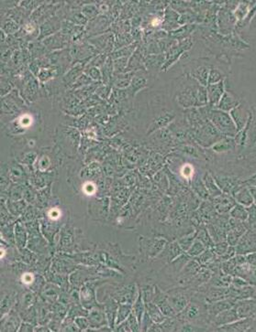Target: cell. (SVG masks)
I'll return each instance as SVG.
<instances>
[{
    "label": "cell",
    "mask_w": 256,
    "mask_h": 332,
    "mask_svg": "<svg viewBox=\"0 0 256 332\" xmlns=\"http://www.w3.org/2000/svg\"><path fill=\"white\" fill-rule=\"evenodd\" d=\"M230 114L239 132L243 129L247 125L251 115V106H249L247 102L241 101L239 106L231 110Z\"/></svg>",
    "instance_id": "6"
},
{
    "label": "cell",
    "mask_w": 256,
    "mask_h": 332,
    "mask_svg": "<svg viewBox=\"0 0 256 332\" xmlns=\"http://www.w3.org/2000/svg\"><path fill=\"white\" fill-rule=\"evenodd\" d=\"M132 313L137 316L139 322H141L142 316L144 315L145 312V302L142 298V294H141V290H140V294L137 298V300H135V302L132 304Z\"/></svg>",
    "instance_id": "34"
},
{
    "label": "cell",
    "mask_w": 256,
    "mask_h": 332,
    "mask_svg": "<svg viewBox=\"0 0 256 332\" xmlns=\"http://www.w3.org/2000/svg\"><path fill=\"white\" fill-rule=\"evenodd\" d=\"M229 243H227V241H222V242H219V243H215L214 246L212 247L213 251L215 253L220 257L223 255L229 248Z\"/></svg>",
    "instance_id": "50"
},
{
    "label": "cell",
    "mask_w": 256,
    "mask_h": 332,
    "mask_svg": "<svg viewBox=\"0 0 256 332\" xmlns=\"http://www.w3.org/2000/svg\"><path fill=\"white\" fill-rule=\"evenodd\" d=\"M185 252L183 251L181 246L179 245L178 242H173V243H167L165 246L164 251L162 252L160 254H162V256L166 259L168 263H171L172 261L176 259L179 255H181L182 253H184Z\"/></svg>",
    "instance_id": "27"
},
{
    "label": "cell",
    "mask_w": 256,
    "mask_h": 332,
    "mask_svg": "<svg viewBox=\"0 0 256 332\" xmlns=\"http://www.w3.org/2000/svg\"><path fill=\"white\" fill-rule=\"evenodd\" d=\"M201 266L194 258L190 259L178 275V282L183 286H188L192 278L198 274Z\"/></svg>",
    "instance_id": "13"
},
{
    "label": "cell",
    "mask_w": 256,
    "mask_h": 332,
    "mask_svg": "<svg viewBox=\"0 0 256 332\" xmlns=\"http://www.w3.org/2000/svg\"><path fill=\"white\" fill-rule=\"evenodd\" d=\"M235 308L239 318H245L256 315V299L238 300Z\"/></svg>",
    "instance_id": "21"
},
{
    "label": "cell",
    "mask_w": 256,
    "mask_h": 332,
    "mask_svg": "<svg viewBox=\"0 0 256 332\" xmlns=\"http://www.w3.org/2000/svg\"><path fill=\"white\" fill-rule=\"evenodd\" d=\"M196 236H197V231H194L191 234L185 235V236H183V237L179 238L177 240V242L179 243V245L181 246L183 251L185 252V253L188 251V249L191 247V245L193 244V243L196 240Z\"/></svg>",
    "instance_id": "41"
},
{
    "label": "cell",
    "mask_w": 256,
    "mask_h": 332,
    "mask_svg": "<svg viewBox=\"0 0 256 332\" xmlns=\"http://www.w3.org/2000/svg\"><path fill=\"white\" fill-rule=\"evenodd\" d=\"M59 289L53 285H47L42 288V297L49 302H54L58 298Z\"/></svg>",
    "instance_id": "42"
},
{
    "label": "cell",
    "mask_w": 256,
    "mask_h": 332,
    "mask_svg": "<svg viewBox=\"0 0 256 332\" xmlns=\"http://www.w3.org/2000/svg\"><path fill=\"white\" fill-rule=\"evenodd\" d=\"M127 322L130 327L131 332H140V324L137 318V316H135L133 313H131V315L127 318Z\"/></svg>",
    "instance_id": "51"
},
{
    "label": "cell",
    "mask_w": 256,
    "mask_h": 332,
    "mask_svg": "<svg viewBox=\"0 0 256 332\" xmlns=\"http://www.w3.org/2000/svg\"><path fill=\"white\" fill-rule=\"evenodd\" d=\"M145 310L148 313L149 316H151L154 323H162L167 317L154 302L145 303Z\"/></svg>",
    "instance_id": "29"
},
{
    "label": "cell",
    "mask_w": 256,
    "mask_h": 332,
    "mask_svg": "<svg viewBox=\"0 0 256 332\" xmlns=\"http://www.w3.org/2000/svg\"><path fill=\"white\" fill-rule=\"evenodd\" d=\"M247 143L246 148L242 152V154L239 155L240 157L244 156L249 150H251L256 144V105L251 106V115L249 118L247 125Z\"/></svg>",
    "instance_id": "16"
},
{
    "label": "cell",
    "mask_w": 256,
    "mask_h": 332,
    "mask_svg": "<svg viewBox=\"0 0 256 332\" xmlns=\"http://www.w3.org/2000/svg\"><path fill=\"white\" fill-rule=\"evenodd\" d=\"M206 247L205 244L200 242L198 239L195 240V242L191 245L188 251L187 252V253L189 255L191 258H195L198 256L200 253H202L203 252L206 250Z\"/></svg>",
    "instance_id": "43"
},
{
    "label": "cell",
    "mask_w": 256,
    "mask_h": 332,
    "mask_svg": "<svg viewBox=\"0 0 256 332\" xmlns=\"http://www.w3.org/2000/svg\"><path fill=\"white\" fill-rule=\"evenodd\" d=\"M193 138L197 141L198 145L203 147H210L224 138L222 134L215 127L214 125L206 120L204 125L198 129L193 131Z\"/></svg>",
    "instance_id": "3"
},
{
    "label": "cell",
    "mask_w": 256,
    "mask_h": 332,
    "mask_svg": "<svg viewBox=\"0 0 256 332\" xmlns=\"http://www.w3.org/2000/svg\"><path fill=\"white\" fill-rule=\"evenodd\" d=\"M140 288L137 286L136 284H133L131 285H127L120 290L117 291L115 296L113 297L119 303H123V304H130L132 305L135 300H137L139 294H140Z\"/></svg>",
    "instance_id": "14"
},
{
    "label": "cell",
    "mask_w": 256,
    "mask_h": 332,
    "mask_svg": "<svg viewBox=\"0 0 256 332\" xmlns=\"http://www.w3.org/2000/svg\"><path fill=\"white\" fill-rule=\"evenodd\" d=\"M230 217L233 219L239 220L241 221H246L248 220L247 207L237 203L231 211L229 212Z\"/></svg>",
    "instance_id": "36"
},
{
    "label": "cell",
    "mask_w": 256,
    "mask_h": 332,
    "mask_svg": "<svg viewBox=\"0 0 256 332\" xmlns=\"http://www.w3.org/2000/svg\"><path fill=\"white\" fill-rule=\"evenodd\" d=\"M202 178H203L204 184H205V187H206V190H207V193L209 195V197L216 198V197L222 194L223 192L222 191V190L220 189V187L218 186V184L216 183V181H215L214 178H213L211 173L206 172Z\"/></svg>",
    "instance_id": "28"
},
{
    "label": "cell",
    "mask_w": 256,
    "mask_h": 332,
    "mask_svg": "<svg viewBox=\"0 0 256 332\" xmlns=\"http://www.w3.org/2000/svg\"><path fill=\"white\" fill-rule=\"evenodd\" d=\"M237 301L238 300H235V299L228 298V299H225V300L215 301V302H212V303H206V310H207L209 320L211 321V319L214 316H217L220 313H222L223 311L233 308Z\"/></svg>",
    "instance_id": "15"
},
{
    "label": "cell",
    "mask_w": 256,
    "mask_h": 332,
    "mask_svg": "<svg viewBox=\"0 0 256 332\" xmlns=\"http://www.w3.org/2000/svg\"><path fill=\"white\" fill-rule=\"evenodd\" d=\"M219 256L215 253L212 248H206L205 251L200 253L197 257H195L194 259L196 260L202 268H207Z\"/></svg>",
    "instance_id": "31"
},
{
    "label": "cell",
    "mask_w": 256,
    "mask_h": 332,
    "mask_svg": "<svg viewBox=\"0 0 256 332\" xmlns=\"http://www.w3.org/2000/svg\"><path fill=\"white\" fill-rule=\"evenodd\" d=\"M15 303V297L13 295L10 294H6L5 296H2V300H1V307H0V310H1V317H4L5 315H7L9 310L12 308L13 304Z\"/></svg>",
    "instance_id": "39"
},
{
    "label": "cell",
    "mask_w": 256,
    "mask_h": 332,
    "mask_svg": "<svg viewBox=\"0 0 256 332\" xmlns=\"http://www.w3.org/2000/svg\"><path fill=\"white\" fill-rule=\"evenodd\" d=\"M154 324V321L152 320L151 316H149L148 313L144 312V315L142 316L141 322H140V332H148L149 329Z\"/></svg>",
    "instance_id": "53"
},
{
    "label": "cell",
    "mask_w": 256,
    "mask_h": 332,
    "mask_svg": "<svg viewBox=\"0 0 256 332\" xmlns=\"http://www.w3.org/2000/svg\"><path fill=\"white\" fill-rule=\"evenodd\" d=\"M224 78H225V73H223L222 70H220L218 68L211 67L210 72H209V75H208L207 84H213V83H217V82L224 81L225 80Z\"/></svg>",
    "instance_id": "44"
},
{
    "label": "cell",
    "mask_w": 256,
    "mask_h": 332,
    "mask_svg": "<svg viewBox=\"0 0 256 332\" xmlns=\"http://www.w3.org/2000/svg\"><path fill=\"white\" fill-rule=\"evenodd\" d=\"M208 331L205 327H201L198 325L190 323V322H185L182 325L180 332H206Z\"/></svg>",
    "instance_id": "46"
},
{
    "label": "cell",
    "mask_w": 256,
    "mask_h": 332,
    "mask_svg": "<svg viewBox=\"0 0 256 332\" xmlns=\"http://www.w3.org/2000/svg\"><path fill=\"white\" fill-rule=\"evenodd\" d=\"M79 303L86 309L99 306L96 300V291L92 283L85 284L79 292Z\"/></svg>",
    "instance_id": "17"
},
{
    "label": "cell",
    "mask_w": 256,
    "mask_h": 332,
    "mask_svg": "<svg viewBox=\"0 0 256 332\" xmlns=\"http://www.w3.org/2000/svg\"><path fill=\"white\" fill-rule=\"evenodd\" d=\"M212 176L222 191L226 194H232L242 184V180L236 176H231V174H212Z\"/></svg>",
    "instance_id": "7"
},
{
    "label": "cell",
    "mask_w": 256,
    "mask_h": 332,
    "mask_svg": "<svg viewBox=\"0 0 256 332\" xmlns=\"http://www.w3.org/2000/svg\"><path fill=\"white\" fill-rule=\"evenodd\" d=\"M255 323V316H249L245 318H239L231 324L225 325L218 328L217 332H252Z\"/></svg>",
    "instance_id": "10"
},
{
    "label": "cell",
    "mask_w": 256,
    "mask_h": 332,
    "mask_svg": "<svg viewBox=\"0 0 256 332\" xmlns=\"http://www.w3.org/2000/svg\"><path fill=\"white\" fill-rule=\"evenodd\" d=\"M206 92H207V97H208V106L215 108L218 106L220 100L222 97L223 94L225 93L224 81L213 83V84H207Z\"/></svg>",
    "instance_id": "19"
},
{
    "label": "cell",
    "mask_w": 256,
    "mask_h": 332,
    "mask_svg": "<svg viewBox=\"0 0 256 332\" xmlns=\"http://www.w3.org/2000/svg\"><path fill=\"white\" fill-rule=\"evenodd\" d=\"M236 254H237L236 246H231V245H230L227 252L223 255L220 256V258L222 259V262H224V261H227V260L231 259L232 257H234Z\"/></svg>",
    "instance_id": "54"
},
{
    "label": "cell",
    "mask_w": 256,
    "mask_h": 332,
    "mask_svg": "<svg viewBox=\"0 0 256 332\" xmlns=\"http://www.w3.org/2000/svg\"><path fill=\"white\" fill-rule=\"evenodd\" d=\"M22 323L21 316L18 315L15 309H11L6 315V319L2 318L1 332H18L19 327Z\"/></svg>",
    "instance_id": "20"
},
{
    "label": "cell",
    "mask_w": 256,
    "mask_h": 332,
    "mask_svg": "<svg viewBox=\"0 0 256 332\" xmlns=\"http://www.w3.org/2000/svg\"><path fill=\"white\" fill-rule=\"evenodd\" d=\"M249 187V189H250V191H251V193H252V195H253V198H254V202H255V204H256V187Z\"/></svg>",
    "instance_id": "58"
},
{
    "label": "cell",
    "mask_w": 256,
    "mask_h": 332,
    "mask_svg": "<svg viewBox=\"0 0 256 332\" xmlns=\"http://www.w3.org/2000/svg\"><path fill=\"white\" fill-rule=\"evenodd\" d=\"M211 149L217 154H228L236 151V143L234 138L224 137L218 141L214 146H211Z\"/></svg>",
    "instance_id": "24"
},
{
    "label": "cell",
    "mask_w": 256,
    "mask_h": 332,
    "mask_svg": "<svg viewBox=\"0 0 256 332\" xmlns=\"http://www.w3.org/2000/svg\"><path fill=\"white\" fill-rule=\"evenodd\" d=\"M236 251L237 254L241 255H247L256 252V234L247 230L236 245Z\"/></svg>",
    "instance_id": "11"
},
{
    "label": "cell",
    "mask_w": 256,
    "mask_h": 332,
    "mask_svg": "<svg viewBox=\"0 0 256 332\" xmlns=\"http://www.w3.org/2000/svg\"><path fill=\"white\" fill-rule=\"evenodd\" d=\"M33 325L31 323V322H28V321H22V323L20 325L19 327V330L18 332H34L35 330L33 329Z\"/></svg>",
    "instance_id": "55"
},
{
    "label": "cell",
    "mask_w": 256,
    "mask_h": 332,
    "mask_svg": "<svg viewBox=\"0 0 256 332\" xmlns=\"http://www.w3.org/2000/svg\"><path fill=\"white\" fill-rule=\"evenodd\" d=\"M178 150H180L183 153H185L188 156H189L191 158H198L200 157L199 151L196 147L190 146V145H181V146L178 147Z\"/></svg>",
    "instance_id": "47"
},
{
    "label": "cell",
    "mask_w": 256,
    "mask_h": 332,
    "mask_svg": "<svg viewBox=\"0 0 256 332\" xmlns=\"http://www.w3.org/2000/svg\"><path fill=\"white\" fill-rule=\"evenodd\" d=\"M251 153H256V146H254V147H253V148H252V149H251V150H249V151H248L247 153H246V154L244 155V156H246V155H248V154H251ZM244 156H242V157H244Z\"/></svg>",
    "instance_id": "59"
},
{
    "label": "cell",
    "mask_w": 256,
    "mask_h": 332,
    "mask_svg": "<svg viewBox=\"0 0 256 332\" xmlns=\"http://www.w3.org/2000/svg\"><path fill=\"white\" fill-rule=\"evenodd\" d=\"M198 213H199L201 219L203 221H210V222L217 217L214 205L211 203H208V202H205V203L201 204V206L198 210Z\"/></svg>",
    "instance_id": "30"
},
{
    "label": "cell",
    "mask_w": 256,
    "mask_h": 332,
    "mask_svg": "<svg viewBox=\"0 0 256 332\" xmlns=\"http://www.w3.org/2000/svg\"><path fill=\"white\" fill-rule=\"evenodd\" d=\"M231 195L234 198L236 203H239L240 205H243L245 207H249L255 203L253 195L250 191L249 187L244 185L243 183L240 186L238 187Z\"/></svg>",
    "instance_id": "23"
},
{
    "label": "cell",
    "mask_w": 256,
    "mask_h": 332,
    "mask_svg": "<svg viewBox=\"0 0 256 332\" xmlns=\"http://www.w3.org/2000/svg\"><path fill=\"white\" fill-rule=\"evenodd\" d=\"M34 300L35 299H34V295H33V292H25L22 298H21V300H20V305H21L22 308L26 310V309L33 307Z\"/></svg>",
    "instance_id": "45"
},
{
    "label": "cell",
    "mask_w": 256,
    "mask_h": 332,
    "mask_svg": "<svg viewBox=\"0 0 256 332\" xmlns=\"http://www.w3.org/2000/svg\"><path fill=\"white\" fill-rule=\"evenodd\" d=\"M87 318L89 320V325H90L91 328L90 330L88 329L87 331L95 332L96 330L100 329L101 327L108 326L107 316H106V313L104 310V305H102V307L99 305L97 307H94V308L89 309Z\"/></svg>",
    "instance_id": "8"
},
{
    "label": "cell",
    "mask_w": 256,
    "mask_h": 332,
    "mask_svg": "<svg viewBox=\"0 0 256 332\" xmlns=\"http://www.w3.org/2000/svg\"><path fill=\"white\" fill-rule=\"evenodd\" d=\"M207 119L214 125L215 127L224 137L235 138L238 133V130L231 118V114L228 112L210 107L207 113Z\"/></svg>",
    "instance_id": "2"
},
{
    "label": "cell",
    "mask_w": 256,
    "mask_h": 332,
    "mask_svg": "<svg viewBox=\"0 0 256 332\" xmlns=\"http://www.w3.org/2000/svg\"><path fill=\"white\" fill-rule=\"evenodd\" d=\"M196 231H197L196 239H198L200 242L204 243L206 248H212L214 246V241L211 235H209L206 228H198Z\"/></svg>",
    "instance_id": "37"
},
{
    "label": "cell",
    "mask_w": 256,
    "mask_h": 332,
    "mask_svg": "<svg viewBox=\"0 0 256 332\" xmlns=\"http://www.w3.org/2000/svg\"><path fill=\"white\" fill-rule=\"evenodd\" d=\"M118 308H119V302L114 298L108 299L107 302L104 304V310L107 316L108 326L113 330L115 329Z\"/></svg>",
    "instance_id": "25"
},
{
    "label": "cell",
    "mask_w": 256,
    "mask_h": 332,
    "mask_svg": "<svg viewBox=\"0 0 256 332\" xmlns=\"http://www.w3.org/2000/svg\"><path fill=\"white\" fill-rule=\"evenodd\" d=\"M74 323L76 324V326L78 327L79 331L80 332H85V331H87L88 328H90V325H89V320L87 318V316H80L75 317L74 319Z\"/></svg>",
    "instance_id": "49"
},
{
    "label": "cell",
    "mask_w": 256,
    "mask_h": 332,
    "mask_svg": "<svg viewBox=\"0 0 256 332\" xmlns=\"http://www.w3.org/2000/svg\"><path fill=\"white\" fill-rule=\"evenodd\" d=\"M192 188H193L194 191L200 198H202L204 200H207L209 198V195L207 193V190H206V187L204 184L203 178H201L200 177H197L195 178L192 182Z\"/></svg>",
    "instance_id": "38"
},
{
    "label": "cell",
    "mask_w": 256,
    "mask_h": 332,
    "mask_svg": "<svg viewBox=\"0 0 256 332\" xmlns=\"http://www.w3.org/2000/svg\"><path fill=\"white\" fill-rule=\"evenodd\" d=\"M242 183L246 186H255L256 187V173L250 176L249 178L242 180Z\"/></svg>",
    "instance_id": "56"
},
{
    "label": "cell",
    "mask_w": 256,
    "mask_h": 332,
    "mask_svg": "<svg viewBox=\"0 0 256 332\" xmlns=\"http://www.w3.org/2000/svg\"><path fill=\"white\" fill-rule=\"evenodd\" d=\"M246 260H247L248 264H250L253 267H256V252L247 254Z\"/></svg>",
    "instance_id": "57"
},
{
    "label": "cell",
    "mask_w": 256,
    "mask_h": 332,
    "mask_svg": "<svg viewBox=\"0 0 256 332\" xmlns=\"http://www.w3.org/2000/svg\"><path fill=\"white\" fill-rule=\"evenodd\" d=\"M176 101L182 107L187 109L207 106L208 97L206 88L188 75L178 85Z\"/></svg>",
    "instance_id": "1"
},
{
    "label": "cell",
    "mask_w": 256,
    "mask_h": 332,
    "mask_svg": "<svg viewBox=\"0 0 256 332\" xmlns=\"http://www.w3.org/2000/svg\"><path fill=\"white\" fill-rule=\"evenodd\" d=\"M240 102L241 101L234 94H232L230 91L226 90L225 93L223 94L222 97L220 100L218 106H216L215 108L222 110L224 112L230 113L232 109H234L235 107L239 106Z\"/></svg>",
    "instance_id": "22"
},
{
    "label": "cell",
    "mask_w": 256,
    "mask_h": 332,
    "mask_svg": "<svg viewBox=\"0 0 256 332\" xmlns=\"http://www.w3.org/2000/svg\"><path fill=\"white\" fill-rule=\"evenodd\" d=\"M132 310V305L119 303V308H118V312H117V318H116V326L120 324L121 322H123L124 320H126L129 317V316L131 315Z\"/></svg>",
    "instance_id": "35"
},
{
    "label": "cell",
    "mask_w": 256,
    "mask_h": 332,
    "mask_svg": "<svg viewBox=\"0 0 256 332\" xmlns=\"http://www.w3.org/2000/svg\"><path fill=\"white\" fill-rule=\"evenodd\" d=\"M213 276V272L207 268H201L198 274L192 278L188 286L192 288H198L201 285L207 283Z\"/></svg>",
    "instance_id": "26"
},
{
    "label": "cell",
    "mask_w": 256,
    "mask_h": 332,
    "mask_svg": "<svg viewBox=\"0 0 256 332\" xmlns=\"http://www.w3.org/2000/svg\"><path fill=\"white\" fill-rule=\"evenodd\" d=\"M167 244L165 239H154L149 242V255L151 257H155L164 251Z\"/></svg>",
    "instance_id": "32"
},
{
    "label": "cell",
    "mask_w": 256,
    "mask_h": 332,
    "mask_svg": "<svg viewBox=\"0 0 256 332\" xmlns=\"http://www.w3.org/2000/svg\"><path fill=\"white\" fill-rule=\"evenodd\" d=\"M250 4L251 2H239L236 9L233 11V14L236 17L238 23L244 20V18L247 16L248 13L250 11V8H249Z\"/></svg>",
    "instance_id": "40"
},
{
    "label": "cell",
    "mask_w": 256,
    "mask_h": 332,
    "mask_svg": "<svg viewBox=\"0 0 256 332\" xmlns=\"http://www.w3.org/2000/svg\"><path fill=\"white\" fill-rule=\"evenodd\" d=\"M153 302L162 310V312L164 313L165 316L173 317L177 315L169 303L167 293L162 291L156 285L154 286V295Z\"/></svg>",
    "instance_id": "9"
},
{
    "label": "cell",
    "mask_w": 256,
    "mask_h": 332,
    "mask_svg": "<svg viewBox=\"0 0 256 332\" xmlns=\"http://www.w3.org/2000/svg\"><path fill=\"white\" fill-rule=\"evenodd\" d=\"M194 288L190 286H183L182 288H174L166 292L170 305L176 314L180 313L188 305L193 296Z\"/></svg>",
    "instance_id": "4"
},
{
    "label": "cell",
    "mask_w": 256,
    "mask_h": 332,
    "mask_svg": "<svg viewBox=\"0 0 256 332\" xmlns=\"http://www.w3.org/2000/svg\"><path fill=\"white\" fill-rule=\"evenodd\" d=\"M14 236L17 246L18 248H24L27 243V231L22 224L16 223L14 226Z\"/></svg>",
    "instance_id": "33"
},
{
    "label": "cell",
    "mask_w": 256,
    "mask_h": 332,
    "mask_svg": "<svg viewBox=\"0 0 256 332\" xmlns=\"http://www.w3.org/2000/svg\"><path fill=\"white\" fill-rule=\"evenodd\" d=\"M248 220L246 221L248 225L253 226L256 223V204H252L247 207Z\"/></svg>",
    "instance_id": "52"
},
{
    "label": "cell",
    "mask_w": 256,
    "mask_h": 332,
    "mask_svg": "<svg viewBox=\"0 0 256 332\" xmlns=\"http://www.w3.org/2000/svg\"><path fill=\"white\" fill-rule=\"evenodd\" d=\"M141 290V294H142V298L145 303L148 302H153V299H154V286L153 285H146L144 287H142Z\"/></svg>",
    "instance_id": "48"
},
{
    "label": "cell",
    "mask_w": 256,
    "mask_h": 332,
    "mask_svg": "<svg viewBox=\"0 0 256 332\" xmlns=\"http://www.w3.org/2000/svg\"><path fill=\"white\" fill-rule=\"evenodd\" d=\"M211 203L214 205L216 211L220 214H229L231 209L237 204L232 195L226 193L212 198Z\"/></svg>",
    "instance_id": "18"
},
{
    "label": "cell",
    "mask_w": 256,
    "mask_h": 332,
    "mask_svg": "<svg viewBox=\"0 0 256 332\" xmlns=\"http://www.w3.org/2000/svg\"><path fill=\"white\" fill-rule=\"evenodd\" d=\"M237 19L233 11L227 7H223L218 11V27L219 32L225 36L231 35L234 32Z\"/></svg>",
    "instance_id": "5"
},
{
    "label": "cell",
    "mask_w": 256,
    "mask_h": 332,
    "mask_svg": "<svg viewBox=\"0 0 256 332\" xmlns=\"http://www.w3.org/2000/svg\"><path fill=\"white\" fill-rule=\"evenodd\" d=\"M238 319H239V315L234 306L233 308L227 309L214 316L210 321V328H214L216 331L218 328H221L225 325L231 324Z\"/></svg>",
    "instance_id": "12"
}]
</instances>
